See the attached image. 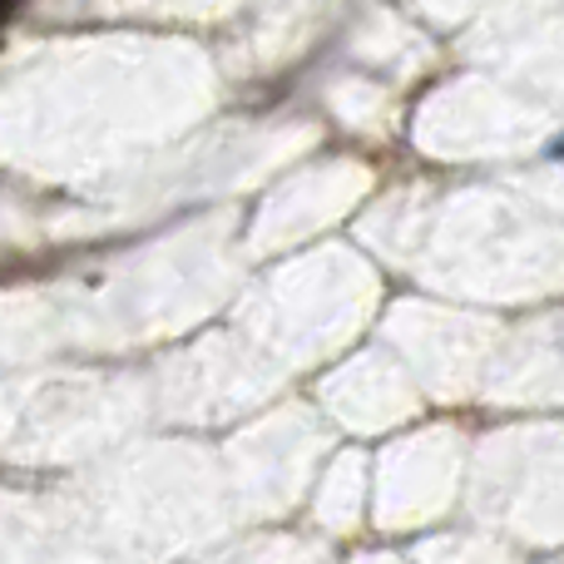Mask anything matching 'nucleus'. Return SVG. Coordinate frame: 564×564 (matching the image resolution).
<instances>
[{
    "mask_svg": "<svg viewBox=\"0 0 564 564\" xmlns=\"http://www.w3.org/2000/svg\"><path fill=\"white\" fill-rule=\"evenodd\" d=\"M10 10H15V0H0V20H6V15H10Z\"/></svg>",
    "mask_w": 564,
    "mask_h": 564,
    "instance_id": "obj_1",
    "label": "nucleus"
}]
</instances>
